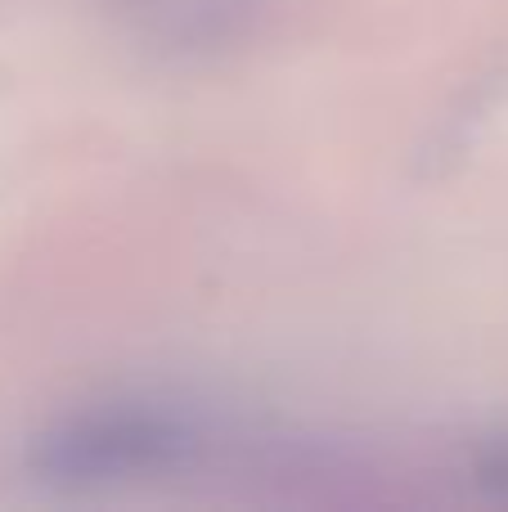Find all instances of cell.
<instances>
[{
	"label": "cell",
	"mask_w": 508,
	"mask_h": 512,
	"mask_svg": "<svg viewBox=\"0 0 508 512\" xmlns=\"http://www.w3.org/2000/svg\"><path fill=\"white\" fill-rule=\"evenodd\" d=\"M180 445L185 432L162 418H90L63 436H50L36 463L54 477H108V472L162 463L180 454Z\"/></svg>",
	"instance_id": "1"
}]
</instances>
